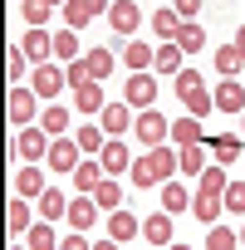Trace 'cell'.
<instances>
[{
  "label": "cell",
  "mask_w": 245,
  "mask_h": 250,
  "mask_svg": "<svg viewBox=\"0 0 245 250\" xmlns=\"http://www.w3.org/2000/svg\"><path fill=\"white\" fill-rule=\"evenodd\" d=\"M225 187H230L225 167H221V162H211V167L201 172L196 196H191V216H196V221H206V226H216V216H221V206H225Z\"/></svg>",
  "instance_id": "1"
},
{
  "label": "cell",
  "mask_w": 245,
  "mask_h": 250,
  "mask_svg": "<svg viewBox=\"0 0 245 250\" xmlns=\"http://www.w3.org/2000/svg\"><path fill=\"white\" fill-rule=\"evenodd\" d=\"M172 172H182V157H177L172 147H152L147 157H138V162H133V172H128V177H133V187H138V191H147V187H167V182H172Z\"/></svg>",
  "instance_id": "2"
},
{
  "label": "cell",
  "mask_w": 245,
  "mask_h": 250,
  "mask_svg": "<svg viewBox=\"0 0 245 250\" xmlns=\"http://www.w3.org/2000/svg\"><path fill=\"white\" fill-rule=\"evenodd\" d=\"M177 98L186 103V113H191V118H206V113L216 108V98L206 93V79H201L196 69H182V74H177Z\"/></svg>",
  "instance_id": "3"
},
{
  "label": "cell",
  "mask_w": 245,
  "mask_h": 250,
  "mask_svg": "<svg viewBox=\"0 0 245 250\" xmlns=\"http://www.w3.org/2000/svg\"><path fill=\"white\" fill-rule=\"evenodd\" d=\"M108 10H113V0H69L64 5V30H83L98 15H108Z\"/></svg>",
  "instance_id": "4"
},
{
  "label": "cell",
  "mask_w": 245,
  "mask_h": 250,
  "mask_svg": "<svg viewBox=\"0 0 245 250\" xmlns=\"http://www.w3.org/2000/svg\"><path fill=\"white\" fill-rule=\"evenodd\" d=\"M133 133H138V143L152 152V147H167V133H172V123H167L162 113H152V108H147V113H138V128H133Z\"/></svg>",
  "instance_id": "5"
},
{
  "label": "cell",
  "mask_w": 245,
  "mask_h": 250,
  "mask_svg": "<svg viewBox=\"0 0 245 250\" xmlns=\"http://www.w3.org/2000/svg\"><path fill=\"white\" fill-rule=\"evenodd\" d=\"M49 172H79V162H83V147H79V138H54V147H49Z\"/></svg>",
  "instance_id": "6"
},
{
  "label": "cell",
  "mask_w": 245,
  "mask_h": 250,
  "mask_svg": "<svg viewBox=\"0 0 245 250\" xmlns=\"http://www.w3.org/2000/svg\"><path fill=\"white\" fill-rule=\"evenodd\" d=\"M40 113L44 108H40V93L35 88H10V123H15V128H30Z\"/></svg>",
  "instance_id": "7"
},
{
  "label": "cell",
  "mask_w": 245,
  "mask_h": 250,
  "mask_svg": "<svg viewBox=\"0 0 245 250\" xmlns=\"http://www.w3.org/2000/svg\"><path fill=\"white\" fill-rule=\"evenodd\" d=\"M122 93H128V98H122L128 108L147 113V108L157 103V79H152V69H147V74H133V79H128V88H122Z\"/></svg>",
  "instance_id": "8"
},
{
  "label": "cell",
  "mask_w": 245,
  "mask_h": 250,
  "mask_svg": "<svg viewBox=\"0 0 245 250\" xmlns=\"http://www.w3.org/2000/svg\"><path fill=\"white\" fill-rule=\"evenodd\" d=\"M30 88H35L40 98H59V88H69L64 64H40V69H35V79H30Z\"/></svg>",
  "instance_id": "9"
},
{
  "label": "cell",
  "mask_w": 245,
  "mask_h": 250,
  "mask_svg": "<svg viewBox=\"0 0 245 250\" xmlns=\"http://www.w3.org/2000/svg\"><path fill=\"white\" fill-rule=\"evenodd\" d=\"M49 147H54V138H49L44 128H20V138H15V152H20L25 162H40V157H49Z\"/></svg>",
  "instance_id": "10"
},
{
  "label": "cell",
  "mask_w": 245,
  "mask_h": 250,
  "mask_svg": "<svg viewBox=\"0 0 245 250\" xmlns=\"http://www.w3.org/2000/svg\"><path fill=\"white\" fill-rule=\"evenodd\" d=\"M108 25H113L118 35H138V25H143V15H138V0H113Z\"/></svg>",
  "instance_id": "11"
},
{
  "label": "cell",
  "mask_w": 245,
  "mask_h": 250,
  "mask_svg": "<svg viewBox=\"0 0 245 250\" xmlns=\"http://www.w3.org/2000/svg\"><path fill=\"white\" fill-rule=\"evenodd\" d=\"M206 147H211V157H216L221 167H235V162H240V152H245V143H240V138H230V133L206 138Z\"/></svg>",
  "instance_id": "12"
},
{
  "label": "cell",
  "mask_w": 245,
  "mask_h": 250,
  "mask_svg": "<svg viewBox=\"0 0 245 250\" xmlns=\"http://www.w3.org/2000/svg\"><path fill=\"white\" fill-rule=\"evenodd\" d=\"M103 177H108V172H103V162H98V157H83V162H79V172H74V187H79L83 196H93V191L103 187Z\"/></svg>",
  "instance_id": "13"
},
{
  "label": "cell",
  "mask_w": 245,
  "mask_h": 250,
  "mask_svg": "<svg viewBox=\"0 0 245 250\" xmlns=\"http://www.w3.org/2000/svg\"><path fill=\"white\" fill-rule=\"evenodd\" d=\"M5 226H10V235H15V240H20V235H30L35 216H30V201H25V196H10V206H5Z\"/></svg>",
  "instance_id": "14"
},
{
  "label": "cell",
  "mask_w": 245,
  "mask_h": 250,
  "mask_svg": "<svg viewBox=\"0 0 245 250\" xmlns=\"http://www.w3.org/2000/svg\"><path fill=\"white\" fill-rule=\"evenodd\" d=\"M211 98H216L221 113H245V83H235V79H221V88Z\"/></svg>",
  "instance_id": "15"
},
{
  "label": "cell",
  "mask_w": 245,
  "mask_h": 250,
  "mask_svg": "<svg viewBox=\"0 0 245 250\" xmlns=\"http://www.w3.org/2000/svg\"><path fill=\"white\" fill-rule=\"evenodd\" d=\"M98 162H103V172H133V152H128V143H118V138H108V147L98 152Z\"/></svg>",
  "instance_id": "16"
},
{
  "label": "cell",
  "mask_w": 245,
  "mask_h": 250,
  "mask_svg": "<svg viewBox=\"0 0 245 250\" xmlns=\"http://www.w3.org/2000/svg\"><path fill=\"white\" fill-rule=\"evenodd\" d=\"M143 235H147V245H157V250H167V245H172V216H167V211H157V216H147V221H143Z\"/></svg>",
  "instance_id": "17"
},
{
  "label": "cell",
  "mask_w": 245,
  "mask_h": 250,
  "mask_svg": "<svg viewBox=\"0 0 245 250\" xmlns=\"http://www.w3.org/2000/svg\"><path fill=\"white\" fill-rule=\"evenodd\" d=\"M98 123H103V133H128V128H133V108H128V103H108V108L98 113Z\"/></svg>",
  "instance_id": "18"
},
{
  "label": "cell",
  "mask_w": 245,
  "mask_h": 250,
  "mask_svg": "<svg viewBox=\"0 0 245 250\" xmlns=\"http://www.w3.org/2000/svg\"><path fill=\"white\" fill-rule=\"evenodd\" d=\"M182 54H186V49H182L177 40H162V49H157L152 69H157V74H172V79H177V74H182Z\"/></svg>",
  "instance_id": "19"
},
{
  "label": "cell",
  "mask_w": 245,
  "mask_h": 250,
  "mask_svg": "<svg viewBox=\"0 0 245 250\" xmlns=\"http://www.w3.org/2000/svg\"><path fill=\"white\" fill-rule=\"evenodd\" d=\"M44 191H49V187H44V172H40V167H20V172H15V196L30 201V196H44Z\"/></svg>",
  "instance_id": "20"
},
{
  "label": "cell",
  "mask_w": 245,
  "mask_h": 250,
  "mask_svg": "<svg viewBox=\"0 0 245 250\" xmlns=\"http://www.w3.org/2000/svg\"><path fill=\"white\" fill-rule=\"evenodd\" d=\"M74 230H88L93 221H98V201L93 196H79V201H69V216H64Z\"/></svg>",
  "instance_id": "21"
},
{
  "label": "cell",
  "mask_w": 245,
  "mask_h": 250,
  "mask_svg": "<svg viewBox=\"0 0 245 250\" xmlns=\"http://www.w3.org/2000/svg\"><path fill=\"white\" fill-rule=\"evenodd\" d=\"M118 59H122V64H128L133 74H147V69H152V59H157V49H147L143 40H133L128 49H122V54H118Z\"/></svg>",
  "instance_id": "22"
},
{
  "label": "cell",
  "mask_w": 245,
  "mask_h": 250,
  "mask_svg": "<svg viewBox=\"0 0 245 250\" xmlns=\"http://www.w3.org/2000/svg\"><path fill=\"white\" fill-rule=\"evenodd\" d=\"M20 49H25V54H30L35 64H44V59L54 54V35H44V30H30V35L20 40Z\"/></svg>",
  "instance_id": "23"
},
{
  "label": "cell",
  "mask_w": 245,
  "mask_h": 250,
  "mask_svg": "<svg viewBox=\"0 0 245 250\" xmlns=\"http://www.w3.org/2000/svg\"><path fill=\"white\" fill-rule=\"evenodd\" d=\"M40 128H44L49 138H64V133H69V108H64V103H49V108L40 113Z\"/></svg>",
  "instance_id": "24"
},
{
  "label": "cell",
  "mask_w": 245,
  "mask_h": 250,
  "mask_svg": "<svg viewBox=\"0 0 245 250\" xmlns=\"http://www.w3.org/2000/svg\"><path fill=\"white\" fill-rule=\"evenodd\" d=\"M133 235H138V216H133V211H113V216H108V240L122 245V240H133Z\"/></svg>",
  "instance_id": "25"
},
{
  "label": "cell",
  "mask_w": 245,
  "mask_h": 250,
  "mask_svg": "<svg viewBox=\"0 0 245 250\" xmlns=\"http://www.w3.org/2000/svg\"><path fill=\"white\" fill-rule=\"evenodd\" d=\"M83 64H88V74H93V79L103 83V79L113 74V64H118V54H113V49H83Z\"/></svg>",
  "instance_id": "26"
},
{
  "label": "cell",
  "mask_w": 245,
  "mask_h": 250,
  "mask_svg": "<svg viewBox=\"0 0 245 250\" xmlns=\"http://www.w3.org/2000/svg\"><path fill=\"white\" fill-rule=\"evenodd\" d=\"M74 108H79V113H103V108H108V98H103V83H88V88H79V93H74Z\"/></svg>",
  "instance_id": "27"
},
{
  "label": "cell",
  "mask_w": 245,
  "mask_h": 250,
  "mask_svg": "<svg viewBox=\"0 0 245 250\" xmlns=\"http://www.w3.org/2000/svg\"><path fill=\"white\" fill-rule=\"evenodd\" d=\"M162 211L172 216V211H191V191L182 187V182H167L162 187Z\"/></svg>",
  "instance_id": "28"
},
{
  "label": "cell",
  "mask_w": 245,
  "mask_h": 250,
  "mask_svg": "<svg viewBox=\"0 0 245 250\" xmlns=\"http://www.w3.org/2000/svg\"><path fill=\"white\" fill-rule=\"evenodd\" d=\"M172 133H177V147L206 143V133H201V118H177V123H172Z\"/></svg>",
  "instance_id": "29"
},
{
  "label": "cell",
  "mask_w": 245,
  "mask_h": 250,
  "mask_svg": "<svg viewBox=\"0 0 245 250\" xmlns=\"http://www.w3.org/2000/svg\"><path fill=\"white\" fill-rule=\"evenodd\" d=\"M54 54H59V64L83 59V54H79V30H59V35H54Z\"/></svg>",
  "instance_id": "30"
},
{
  "label": "cell",
  "mask_w": 245,
  "mask_h": 250,
  "mask_svg": "<svg viewBox=\"0 0 245 250\" xmlns=\"http://www.w3.org/2000/svg\"><path fill=\"white\" fill-rule=\"evenodd\" d=\"M206 152H211L206 143H191V147H177V157H182V172H196V177H201V172H206Z\"/></svg>",
  "instance_id": "31"
},
{
  "label": "cell",
  "mask_w": 245,
  "mask_h": 250,
  "mask_svg": "<svg viewBox=\"0 0 245 250\" xmlns=\"http://www.w3.org/2000/svg\"><path fill=\"white\" fill-rule=\"evenodd\" d=\"M40 216H44V221H59V216H69V196L49 187V191L40 196Z\"/></svg>",
  "instance_id": "32"
},
{
  "label": "cell",
  "mask_w": 245,
  "mask_h": 250,
  "mask_svg": "<svg viewBox=\"0 0 245 250\" xmlns=\"http://www.w3.org/2000/svg\"><path fill=\"white\" fill-rule=\"evenodd\" d=\"M74 138H79V147H83V157H98V152L108 147V138L98 133V123H88V128H79Z\"/></svg>",
  "instance_id": "33"
},
{
  "label": "cell",
  "mask_w": 245,
  "mask_h": 250,
  "mask_svg": "<svg viewBox=\"0 0 245 250\" xmlns=\"http://www.w3.org/2000/svg\"><path fill=\"white\" fill-rule=\"evenodd\" d=\"M182 25H186V20H182L177 10H157V15H152V30H157L162 40H177V35H182Z\"/></svg>",
  "instance_id": "34"
},
{
  "label": "cell",
  "mask_w": 245,
  "mask_h": 250,
  "mask_svg": "<svg viewBox=\"0 0 245 250\" xmlns=\"http://www.w3.org/2000/svg\"><path fill=\"white\" fill-rule=\"evenodd\" d=\"M216 69H221L225 79H235V74L245 69V59H240V49H235V44H221V49H216Z\"/></svg>",
  "instance_id": "35"
},
{
  "label": "cell",
  "mask_w": 245,
  "mask_h": 250,
  "mask_svg": "<svg viewBox=\"0 0 245 250\" xmlns=\"http://www.w3.org/2000/svg\"><path fill=\"white\" fill-rule=\"evenodd\" d=\"M177 44H182L186 54H201V49H206V30L186 20V25H182V35H177Z\"/></svg>",
  "instance_id": "36"
},
{
  "label": "cell",
  "mask_w": 245,
  "mask_h": 250,
  "mask_svg": "<svg viewBox=\"0 0 245 250\" xmlns=\"http://www.w3.org/2000/svg\"><path fill=\"white\" fill-rule=\"evenodd\" d=\"M25 64H30V54H25L20 44H10V49H5V69H10V88H20V79H25Z\"/></svg>",
  "instance_id": "37"
},
{
  "label": "cell",
  "mask_w": 245,
  "mask_h": 250,
  "mask_svg": "<svg viewBox=\"0 0 245 250\" xmlns=\"http://www.w3.org/2000/svg\"><path fill=\"white\" fill-rule=\"evenodd\" d=\"M93 201H98L103 211H118V206H122V187H118L113 177H103V187L93 191Z\"/></svg>",
  "instance_id": "38"
},
{
  "label": "cell",
  "mask_w": 245,
  "mask_h": 250,
  "mask_svg": "<svg viewBox=\"0 0 245 250\" xmlns=\"http://www.w3.org/2000/svg\"><path fill=\"white\" fill-rule=\"evenodd\" d=\"M235 245H240V230H230V226H211L206 250H235Z\"/></svg>",
  "instance_id": "39"
},
{
  "label": "cell",
  "mask_w": 245,
  "mask_h": 250,
  "mask_svg": "<svg viewBox=\"0 0 245 250\" xmlns=\"http://www.w3.org/2000/svg\"><path fill=\"white\" fill-rule=\"evenodd\" d=\"M64 74H69V88H74V93H79V88H88V83H98V79L88 74V64H83V59H74V64H64Z\"/></svg>",
  "instance_id": "40"
},
{
  "label": "cell",
  "mask_w": 245,
  "mask_h": 250,
  "mask_svg": "<svg viewBox=\"0 0 245 250\" xmlns=\"http://www.w3.org/2000/svg\"><path fill=\"white\" fill-rule=\"evenodd\" d=\"M25 240H30V250H54V230H49V221H35Z\"/></svg>",
  "instance_id": "41"
},
{
  "label": "cell",
  "mask_w": 245,
  "mask_h": 250,
  "mask_svg": "<svg viewBox=\"0 0 245 250\" xmlns=\"http://www.w3.org/2000/svg\"><path fill=\"white\" fill-rule=\"evenodd\" d=\"M25 20H30V30H44V20H49V5L44 0H25V10H20Z\"/></svg>",
  "instance_id": "42"
},
{
  "label": "cell",
  "mask_w": 245,
  "mask_h": 250,
  "mask_svg": "<svg viewBox=\"0 0 245 250\" xmlns=\"http://www.w3.org/2000/svg\"><path fill=\"white\" fill-rule=\"evenodd\" d=\"M225 211H240L245 216V182H230L225 187Z\"/></svg>",
  "instance_id": "43"
},
{
  "label": "cell",
  "mask_w": 245,
  "mask_h": 250,
  "mask_svg": "<svg viewBox=\"0 0 245 250\" xmlns=\"http://www.w3.org/2000/svg\"><path fill=\"white\" fill-rule=\"evenodd\" d=\"M59 250H93V245H88V240H83V230H74V235H69V240H64V245H59Z\"/></svg>",
  "instance_id": "44"
},
{
  "label": "cell",
  "mask_w": 245,
  "mask_h": 250,
  "mask_svg": "<svg viewBox=\"0 0 245 250\" xmlns=\"http://www.w3.org/2000/svg\"><path fill=\"white\" fill-rule=\"evenodd\" d=\"M201 10V0H177V15H196Z\"/></svg>",
  "instance_id": "45"
},
{
  "label": "cell",
  "mask_w": 245,
  "mask_h": 250,
  "mask_svg": "<svg viewBox=\"0 0 245 250\" xmlns=\"http://www.w3.org/2000/svg\"><path fill=\"white\" fill-rule=\"evenodd\" d=\"M230 44H235V49H240V59H245V25L235 30V40H230Z\"/></svg>",
  "instance_id": "46"
},
{
  "label": "cell",
  "mask_w": 245,
  "mask_h": 250,
  "mask_svg": "<svg viewBox=\"0 0 245 250\" xmlns=\"http://www.w3.org/2000/svg\"><path fill=\"white\" fill-rule=\"evenodd\" d=\"M93 250H118V240H98V245H93Z\"/></svg>",
  "instance_id": "47"
},
{
  "label": "cell",
  "mask_w": 245,
  "mask_h": 250,
  "mask_svg": "<svg viewBox=\"0 0 245 250\" xmlns=\"http://www.w3.org/2000/svg\"><path fill=\"white\" fill-rule=\"evenodd\" d=\"M44 5H49V10H54V5H69V0H44Z\"/></svg>",
  "instance_id": "48"
},
{
  "label": "cell",
  "mask_w": 245,
  "mask_h": 250,
  "mask_svg": "<svg viewBox=\"0 0 245 250\" xmlns=\"http://www.w3.org/2000/svg\"><path fill=\"white\" fill-rule=\"evenodd\" d=\"M240 133H245V113H240Z\"/></svg>",
  "instance_id": "49"
},
{
  "label": "cell",
  "mask_w": 245,
  "mask_h": 250,
  "mask_svg": "<svg viewBox=\"0 0 245 250\" xmlns=\"http://www.w3.org/2000/svg\"><path fill=\"white\" fill-rule=\"evenodd\" d=\"M167 250H186V245H167Z\"/></svg>",
  "instance_id": "50"
},
{
  "label": "cell",
  "mask_w": 245,
  "mask_h": 250,
  "mask_svg": "<svg viewBox=\"0 0 245 250\" xmlns=\"http://www.w3.org/2000/svg\"><path fill=\"white\" fill-rule=\"evenodd\" d=\"M240 245H245V226H240Z\"/></svg>",
  "instance_id": "51"
},
{
  "label": "cell",
  "mask_w": 245,
  "mask_h": 250,
  "mask_svg": "<svg viewBox=\"0 0 245 250\" xmlns=\"http://www.w3.org/2000/svg\"><path fill=\"white\" fill-rule=\"evenodd\" d=\"M20 5H25V0H20Z\"/></svg>",
  "instance_id": "52"
},
{
  "label": "cell",
  "mask_w": 245,
  "mask_h": 250,
  "mask_svg": "<svg viewBox=\"0 0 245 250\" xmlns=\"http://www.w3.org/2000/svg\"><path fill=\"white\" fill-rule=\"evenodd\" d=\"M15 250H20V245H15Z\"/></svg>",
  "instance_id": "53"
}]
</instances>
